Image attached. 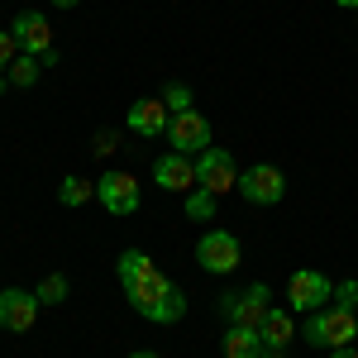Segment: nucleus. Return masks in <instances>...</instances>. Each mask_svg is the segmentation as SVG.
Returning a JSON list of instances; mask_svg holds the SVG:
<instances>
[{
  "mask_svg": "<svg viewBox=\"0 0 358 358\" xmlns=\"http://www.w3.org/2000/svg\"><path fill=\"white\" fill-rule=\"evenodd\" d=\"M124 287V296H129V310L143 315L148 325H177L182 315H187V292L177 287V282H167L158 268L143 277H129V282H120Z\"/></svg>",
  "mask_w": 358,
  "mask_h": 358,
  "instance_id": "obj_1",
  "label": "nucleus"
},
{
  "mask_svg": "<svg viewBox=\"0 0 358 358\" xmlns=\"http://www.w3.org/2000/svg\"><path fill=\"white\" fill-rule=\"evenodd\" d=\"M10 86H20V91H29V86H38V77H43V62L38 57H29V53H20L15 62H10Z\"/></svg>",
  "mask_w": 358,
  "mask_h": 358,
  "instance_id": "obj_18",
  "label": "nucleus"
},
{
  "mask_svg": "<svg viewBox=\"0 0 358 358\" xmlns=\"http://www.w3.org/2000/svg\"><path fill=\"white\" fill-rule=\"evenodd\" d=\"M196 187H206V192H234L239 187V167H234V153L229 148H206V153H196Z\"/></svg>",
  "mask_w": 358,
  "mask_h": 358,
  "instance_id": "obj_6",
  "label": "nucleus"
},
{
  "mask_svg": "<svg viewBox=\"0 0 358 358\" xmlns=\"http://www.w3.org/2000/svg\"><path fill=\"white\" fill-rule=\"evenodd\" d=\"M67 292H72V282H67V273H48L38 287H34V296H38V306H62L67 301Z\"/></svg>",
  "mask_w": 358,
  "mask_h": 358,
  "instance_id": "obj_20",
  "label": "nucleus"
},
{
  "mask_svg": "<svg viewBox=\"0 0 358 358\" xmlns=\"http://www.w3.org/2000/svg\"><path fill=\"white\" fill-rule=\"evenodd\" d=\"M20 57V43H15V34L10 29H0V72H10V62Z\"/></svg>",
  "mask_w": 358,
  "mask_h": 358,
  "instance_id": "obj_23",
  "label": "nucleus"
},
{
  "mask_svg": "<svg viewBox=\"0 0 358 358\" xmlns=\"http://www.w3.org/2000/svg\"><path fill=\"white\" fill-rule=\"evenodd\" d=\"M143 273H153V258H148L143 248H124V253L115 258V277H120V282H129V277H143Z\"/></svg>",
  "mask_w": 358,
  "mask_h": 358,
  "instance_id": "obj_19",
  "label": "nucleus"
},
{
  "mask_svg": "<svg viewBox=\"0 0 358 358\" xmlns=\"http://www.w3.org/2000/svg\"><path fill=\"white\" fill-rule=\"evenodd\" d=\"M96 201L110 210V215H134L138 206H143V192H138V182L129 172H106V177H96Z\"/></svg>",
  "mask_w": 358,
  "mask_h": 358,
  "instance_id": "obj_9",
  "label": "nucleus"
},
{
  "mask_svg": "<svg viewBox=\"0 0 358 358\" xmlns=\"http://www.w3.org/2000/svg\"><path fill=\"white\" fill-rule=\"evenodd\" d=\"M38 310L43 306H38V296L29 287H0V330H10V334L34 330Z\"/></svg>",
  "mask_w": 358,
  "mask_h": 358,
  "instance_id": "obj_10",
  "label": "nucleus"
},
{
  "mask_svg": "<svg viewBox=\"0 0 358 358\" xmlns=\"http://www.w3.org/2000/svg\"><path fill=\"white\" fill-rule=\"evenodd\" d=\"M310 344V349H344L358 339V320L354 310H339V306H325V310H310L306 325L296 330Z\"/></svg>",
  "mask_w": 358,
  "mask_h": 358,
  "instance_id": "obj_2",
  "label": "nucleus"
},
{
  "mask_svg": "<svg viewBox=\"0 0 358 358\" xmlns=\"http://www.w3.org/2000/svg\"><path fill=\"white\" fill-rule=\"evenodd\" d=\"M57 10H72V5H82V0H53Z\"/></svg>",
  "mask_w": 358,
  "mask_h": 358,
  "instance_id": "obj_27",
  "label": "nucleus"
},
{
  "mask_svg": "<svg viewBox=\"0 0 358 358\" xmlns=\"http://www.w3.org/2000/svg\"><path fill=\"white\" fill-rule=\"evenodd\" d=\"M234 192L244 196L248 206H277V201L287 196V177H282V167H273V163H253V167H244V177H239Z\"/></svg>",
  "mask_w": 358,
  "mask_h": 358,
  "instance_id": "obj_7",
  "label": "nucleus"
},
{
  "mask_svg": "<svg viewBox=\"0 0 358 358\" xmlns=\"http://www.w3.org/2000/svg\"><path fill=\"white\" fill-rule=\"evenodd\" d=\"M96 196V182H86V177H62L57 182V206H67V210H77Z\"/></svg>",
  "mask_w": 358,
  "mask_h": 358,
  "instance_id": "obj_17",
  "label": "nucleus"
},
{
  "mask_svg": "<svg viewBox=\"0 0 358 358\" xmlns=\"http://www.w3.org/2000/svg\"><path fill=\"white\" fill-rule=\"evenodd\" d=\"M215 206H220V196L206 192V187H196V192L182 196V215H187V220H215Z\"/></svg>",
  "mask_w": 358,
  "mask_h": 358,
  "instance_id": "obj_16",
  "label": "nucleus"
},
{
  "mask_svg": "<svg viewBox=\"0 0 358 358\" xmlns=\"http://www.w3.org/2000/svg\"><path fill=\"white\" fill-rule=\"evenodd\" d=\"M167 143L177 148V153H187V158H196V153H206L210 148V120L196 110H177L172 115V124H167Z\"/></svg>",
  "mask_w": 358,
  "mask_h": 358,
  "instance_id": "obj_8",
  "label": "nucleus"
},
{
  "mask_svg": "<svg viewBox=\"0 0 358 358\" xmlns=\"http://www.w3.org/2000/svg\"><path fill=\"white\" fill-rule=\"evenodd\" d=\"M167 124H172V110L163 106V96H143L129 106V134L138 138H163Z\"/></svg>",
  "mask_w": 358,
  "mask_h": 358,
  "instance_id": "obj_13",
  "label": "nucleus"
},
{
  "mask_svg": "<svg viewBox=\"0 0 358 358\" xmlns=\"http://www.w3.org/2000/svg\"><path fill=\"white\" fill-rule=\"evenodd\" d=\"M153 182L163 187V192H172V196H187V192H196V158H187V153H163L158 163H153Z\"/></svg>",
  "mask_w": 358,
  "mask_h": 358,
  "instance_id": "obj_12",
  "label": "nucleus"
},
{
  "mask_svg": "<svg viewBox=\"0 0 358 358\" xmlns=\"http://www.w3.org/2000/svg\"><path fill=\"white\" fill-rule=\"evenodd\" d=\"M129 358H158V354H153V349H134Z\"/></svg>",
  "mask_w": 358,
  "mask_h": 358,
  "instance_id": "obj_26",
  "label": "nucleus"
},
{
  "mask_svg": "<svg viewBox=\"0 0 358 358\" xmlns=\"http://www.w3.org/2000/svg\"><path fill=\"white\" fill-rule=\"evenodd\" d=\"M220 349H224V358H263V339L248 325H224Z\"/></svg>",
  "mask_w": 358,
  "mask_h": 358,
  "instance_id": "obj_15",
  "label": "nucleus"
},
{
  "mask_svg": "<svg viewBox=\"0 0 358 358\" xmlns=\"http://www.w3.org/2000/svg\"><path fill=\"white\" fill-rule=\"evenodd\" d=\"M330 296H334V282L320 273V268H296L292 282H287V306H292V310H301V315L325 310Z\"/></svg>",
  "mask_w": 358,
  "mask_h": 358,
  "instance_id": "obj_4",
  "label": "nucleus"
},
{
  "mask_svg": "<svg viewBox=\"0 0 358 358\" xmlns=\"http://www.w3.org/2000/svg\"><path fill=\"white\" fill-rule=\"evenodd\" d=\"M268 310H273V287H268V282H248L244 292H224L220 296V315L229 320V325L258 330Z\"/></svg>",
  "mask_w": 358,
  "mask_h": 358,
  "instance_id": "obj_3",
  "label": "nucleus"
},
{
  "mask_svg": "<svg viewBox=\"0 0 358 358\" xmlns=\"http://www.w3.org/2000/svg\"><path fill=\"white\" fill-rule=\"evenodd\" d=\"M163 106L172 115H177V110H192V86H187V82H167L163 86Z\"/></svg>",
  "mask_w": 358,
  "mask_h": 358,
  "instance_id": "obj_21",
  "label": "nucleus"
},
{
  "mask_svg": "<svg viewBox=\"0 0 358 358\" xmlns=\"http://www.w3.org/2000/svg\"><path fill=\"white\" fill-rule=\"evenodd\" d=\"M239 258H244V248H239V239L229 229H206L201 244H196V263L210 277H229L239 268Z\"/></svg>",
  "mask_w": 358,
  "mask_h": 358,
  "instance_id": "obj_5",
  "label": "nucleus"
},
{
  "mask_svg": "<svg viewBox=\"0 0 358 358\" xmlns=\"http://www.w3.org/2000/svg\"><path fill=\"white\" fill-rule=\"evenodd\" d=\"M258 339H263V358H287V344L296 339V325H292V315L273 306L268 315H263V325H258Z\"/></svg>",
  "mask_w": 358,
  "mask_h": 358,
  "instance_id": "obj_14",
  "label": "nucleus"
},
{
  "mask_svg": "<svg viewBox=\"0 0 358 358\" xmlns=\"http://www.w3.org/2000/svg\"><path fill=\"white\" fill-rule=\"evenodd\" d=\"M334 5H339V10H358V0H334Z\"/></svg>",
  "mask_w": 358,
  "mask_h": 358,
  "instance_id": "obj_28",
  "label": "nucleus"
},
{
  "mask_svg": "<svg viewBox=\"0 0 358 358\" xmlns=\"http://www.w3.org/2000/svg\"><path fill=\"white\" fill-rule=\"evenodd\" d=\"M330 358H358V344H344V349H330Z\"/></svg>",
  "mask_w": 358,
  "mask_h": 358,
  "instance_id": "obj_25",
  "label": "nucleus"
},
{
  "mask_svg": "<svg viewBox=\"0 0 358 358\" xmlns=\"http://www.w3.org/2000/svg\"><path fill=\"white\" fill-rule=\"evenodd\" d=\"M330 306H339V310H358V282H334Z\"/></svg>",
  "mask_w": 358,
  "mask_h": 358,
  "instance_id": "obj_22",
  "label": "nucleus"
},
{
  "mask_svg": "<svg viewBox=\"0 0 358 358\" xmlns=\"http://www.w3.org/2000/svg\"><path fill=\"white\" fill-rule=\"evenodd\" d=\"M10 34H15V43H20V53H29V57H48V53H57V48H53V24H48V15H38V10H24V15H15Z\"/></svg>",
  "mask_w": 358,
  "mask_h": 358,
  "instance_id": "obj_11",
  "label": "nucleus"
},
{
  "mask_svg": "<svg viewBox=\"0 0 358 358\" xmlns=\"http://www.w3.org/2000/svg\"><path fill=\"white\" fill-rule=\"evenodd\" d=\"M115 148H120V143H115V129H101V134H96V153H101V158H110Z\"/></svg>",
  "mask_w": 358,
  "mask_h": 358,
  "instance_id": "obj_24",
  "label": "nucleus"
}]
</instances>
